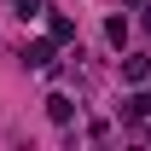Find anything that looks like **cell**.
I'll return each mask as SVG.
<instances>
[{
	"label": "cell",
	"instance_id": "obj_1",
	"mask_svg": "<svg viewBox=\"0 0 151 151\" xmlns=\"http://www.w3.org/2000/svg\"><path fill=\"white\" fill-rule=\"evenodd\" d=\"M23 64L47 70V64H52V47H47V41H29V47H23Z\"/></svg>",
	"mask_w": 151,
	"mask_h": 151
},
{
	"label": "cell",
	"instance_id": "obj_2",
	"mask_svg": "<svg viewBox=\"0 0 151 151\" xmlns=\"http://www.w3.org/2000/svg\"><path fill=\"white\" fill-rule=\"evenodd\" d=\"M145 70H151V58H145V52H134L128 64H122V76H128V81H139V76H145Z\"/></svg>",
	"mask_w": 151,
	"mask_h": 151
},
{
	"label": "cell",
	"instance_id": "obj_3",
	"mask_svg": "<svg viewBox=\"0 0 151 151\" xmlns=\"http://www.w3.org/2000/svg\"><path fill=\"white\" fill-rule=\"evenodd\" d=\"M47 111H52V122H70V111H76V105L58 93V99H47Z\"/></svg>",
	"mask_w": 151,
	"mask_h": 151
},
{
	"label": "cell",
	"instance_id": "obj_4",
	"mask_svg": "<svg viewBox=\"0 0 151 151\" xmlns=\"http://www.w3.org/2000/svg\"><path fill=\"white\" fill-rule=\"evenodd\" d=\"M128 116H151V93H139V99H128Z\"/></svg>",
	"mask_w": 151,
	"mask_h": 151
},
{
	"label": "cell",
	"instance_id": "obj_5",
	"mask_svg": "<svg viewBox=\"0 0 151 151\" xmlns=\"http://www.w3.org/2000/svg\"><path fill=\"white\" fill-rule=\"evenodd\" d=\"M18 18L29 23V18H41V0H18Z\"/></svg>",
	"mask_w": 151,
	"mask_h": 151
}]
</instances>
